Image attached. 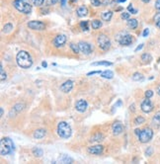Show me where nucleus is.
<instances>
[{
    "instance_id": "1",
    "label": "nucleus",
    "mask_w": 160,
    "mask_h": 164,
    "mask_svg": "<svg viewBox=\"0 0 160 164\" xmlns=\"http://www.w3.org/2000/svg\"><path fill=\"white\" fill-rule=\"evenodd\" d=\"M16 61L21 68H30L33 65V59L31 54L26 50H20L16 55Z\"/></svg>"
},
{
    "instance_id": "2",
    "label": "nucleus",
    "mask_w": 160,
    "mask_h": 164,
    "mask_svg": "<svg viewBox=\"0 0 160 164\" xmlns=\"http://www.w3.org/2000/svg\"><path fill=\"white\" fill-rule=\"evenodd\" d=\"M13 6L19 12L24 14H30L32 11V4L30 0H14Z\"/></svg>"
},
{
    "instance_id": "3",
    "label": "nucleus",
    "mask_w": 160,
    "mask_h": 164,
    "mask_svg": "<svg viewBox=\"0 0 160 164\" xmlns=\"http://www.w3.org/2000/svg\"><path fill=\"white\" fill-rule=\"evenodd\" d=\"M14 150V143L9 137H3L0 141V153L1 155H8Z\"/></svg>"
},
{
    "instance_id": "4",
    "label": "nucleus",
    "mask_w": 160,
    "mask_h": 164,
    "mask_svg": "<svg viewBox=\"0 0 160 164\" xmlns=\"http://www.w3.org/2000/svg\"><path fill=\"white\" fill-rule=\"evenodd\" d=\"M57 134L62 139L70 137L71 134H72V130H71L70 125L66 122H60L57 125Z\"/></svg>"
},
{
    "instance_id": "5",
    "label": "nucleus",
    "mask_w": 160,
    "mask_h": 164,
    "mask_svg": "<svg viewBox=\"0 0 160 164\" xmlns=\"http://www.w3.org/2000/svg\"><path fill=\"white\" fill-rule=\"evenodd\" d=\"M137 136H138V141L141 142V143H147L153 137V131L150 127H145L142 131H140L139 134Z\"/></svg>"
},
{
    "instance_id": "6",
    "label": "nucleus",
    "mask_w": 160,
    "mask_h": 164,
    "mask_svg": "<svg viewBox=\"0 0 160 164\" xmlns=\"http://www.w3.org/2000/svg\"><path fill=\"white\" fill-rule=\"evenodd\" d=\"M97 44L98 47L103 50H108L111 48V41L108 36H106L105 34H100L97 38Z\"/></svg>"
},
{
    "instance_id": "7",
    "label": "nucleus",
    "mask_w": 160,
    "mask_h": 164,
    "mask_svg": "<svg viewBox=\"0 0 160 164\" xmlns=\"http://www.w3.org/2000/svg\"><path fill=\"white\" fill-rule=\"evenodd\" d=\"M140 108H141V111L144 113H150L152 112V110H153L154 106L152 104L151 100H150V98H146L145 97L144 100L141 102V105H140Z\"/></svg>"
},
{
    "instance_id": "8",
    "label": "nucleus",
    "mask_w": 160,
    "mask_h": 164,
    "mask_svg": "<svg viewBox=\"0 0 160 164\" xmlns=\"http://www.w3.org/2000/svg\"><path fill=\"white\" fill-rule=\"evenodd\" d=\"M28 27L35 31H43L46 29V25L41 21H30L28 23Z\"/></svg>"
},
{
    "instance_id": "9",
    "label": "nucleus",
    "mask_w": 160,
    "mask_h": 164,
    "mask_svg": "<svg viewBox=\"0 0 160 164\" xmlns=\"http://www.w3.org/2000/svg\"><path fill=\"white\" fill-rule=\"evenodd\" d=\"M117 40H118V42L120 43V45H130L133 43V36L130 35V34H125V35L118 38Z\"/></svg>"
},
{
    "instance_id": "10",
    "label": "nucleus",
    "mask_w": 160,
    "mask_h": 164,
    "mask_svg": "<svg viewBox=\"0 0 160 164\" xmlns=\"http://www.w3.org/2000/svg\"><path fill=\"white\" fill-rule=\"evenodd\" d=\"M79 50H80V52H82L83 54H90L92 52V47L89 43H85V42H80L79 44Z\"/></svg>"
},
{
    "instance_id": "11",
    "label": "nucleus",
    "mask_w": 160,
    "mask_h": 164,
    "mask_svg": "<svg viewBox=\"0 0 160 164\" xmlns=\"http://www.w3.org/2000/svg\"><path fill=\"white\" fill-rule=\"evenodd\" d=\"M66 36L65 35H57L56 38L54 39V45L56 48H61L63 47L64 44L66 43Z\"/></svg>"
},
{
    "instance_id": "12",
    "label": "nucleus",
    "mask_w": 160,
    "mask_h": 164,
    "mask_svg": "<svg viewBox=\"0 0 160 164\" xmlns=\"http://www.w3.org/2000/svg\"><path fill=\"white\" fill-rule=\"evenodd\" d=\"M88 108V103L86 102L84 99H79L75 103V109L80 113H84Z\"/></svg>"
},
{
    "instance_id": "13",
    "label": "nucleus",
    "mask_w": 160,
    "mask_h": 164,
    "mask_svg": "<svg viewBox=\"0 0 160 164\" xmlns=\"http://www.w3.org/2000/svg\"><path fill=\"white\" fill-rule=\"evenodd\" d=\"M104 150V146L101 145V144H96V145H92L89 146L87 149V151L90 154H95V155H99L103 152Z\"/></svg>"
},
{
    "instance_id": "14",
    "label": "nucleus",
    "mask_w": 160,
    "mask_h": 164,
    "mask_svg": "<svg viewBox=\"0 0 160 164\" xmlns=\"http://www.w3.org/2000/svg\"><path fill=\"white\" fill-rule=\"evenodd\" d=\"M73 84H74V83H73L72 80H67V81H65L64 83L61 84L60 90L62 91L63 93H69L71 90H72Z\"/></svg>"
},
{
    "instance_id": "15",
    "label": "nucleus",
    "mask_w": 160,
    "mask_h": 164,
    "mask_svg": "<svg viewBox=\"0 0 160 164\" xmlns=\"http://www.w3.org/2000/svg\"><path fill=\"white\" fill-rule=\"evenodd\" d=\"M112 131H113V134H115V136H119V134H121L124 131L123 126H122L121 123L115 122L113 124V126H112Z\"/></svg>"
},
{
    "instance_id": "16",
    "label": "nucleus",
    "mask_w": 160,
    "mask_h": 164,
    "mask_svg": "<svg viewBox=\"0 0 160 164\" xmlns=\"http://www.w3.org/2000/svg\"><path fill=\"white\" fill-rule=\"evenodd\" d=\"M47 134V131L44 129H38L36 130V131L34 132V134H33V136L35 137V139H43V137H45Z\"/></svg>"
},
{
    "instance_id": "17",
    "label": "nucleus",
    "mask_w": 160,
    "mask_h": 164,
    "mask_svg": "<svg viewBox=\"0 0 160 164\" xmlns=\"http://www.w3.org/2000/svg\"><path fill=\"white\" fill-rule=\"evenodd\" d=\"M151 124L155 129H158L160 127V111H158V112L153 116L152 121H151Z\"/></svg>"
},
{
    "instance_id": "18",
    "label": "nucleus",
    "mask_w": 160,
    "mask_h": 164,
    "mask_svg": "<svg viewBox=\"0 0 160 164\" xmlns=\"http://www.w3.org/2000/svg\"><path fill=\"white\" fill-rule=\"evenodd\" d=\"M76 13H77V16L78 17H84L88 14V9L86 6H80L77 8L76 10Z\"/></svg>"
},
{
    "instance_id": "19",
    "label": "nucleus",
    "mask_w": 160,
    "mask_h": 164,
    "mask_svg": "<svg viewBox=\"0 0 160 164\" xmlns=\"http://www.w3.org/2000/svg\"><path fill=\"white\" fill-rule=\"evenodd\" d=\"M113 17V12L112 11H105L101 14V18L103 21H106V22H109L110 20Z\"/></svg>"
},
{
    "instance_id": "20",
    "label": "nucleus",
    "mask_w": 160,
    "mask_h": 164,
    "mask_svg": "<svg viewBox=\"0 0 160 164\" xmlns=\"http://www.w3.org/2000/svg\"><path fill=\"white\" fill-rule=\"evenodd\" d=\"M104 139V136L101 134V132H97L93 136L91 139H90V141L91 142H96V141H101Z\"/></svg>"
},
{
    "instance_id": "21",
    "label": "nucleus",
    "mask_w": 160,
    "mask_h": 164,
    "mask_svg": "<svg viewBox=\"0 0 160 164\" xmlns=\"http://www.w3.org/2000/svg\"><path fill=\"white\" fill-rule=\"evenodd\" d=\"M151 60H152V57H151V54H147V52H145V54H143L141 55V61L144 64L149 63Z\"/></svg>"
},
{
    "instance_id": "22",
    "label": "nucleus",
    "mask_w": 160,
    "mask_h": 164,
    "mask_svg": "<svg viewBox=\"0 0 160 164\" xmlns=\"http://www.w3.org/2000/svg\"><path fill=\"white\" fill-rule=\"evenodd\" d=\"M101 76L106 79H112L114 77V72L112 70H108V69H107V70L105 71H102Z\"/></svg>"
},
{
    "instance_id": "23",
    "label": "nucleus",
    "mask_w": 160,
    "mask_h": 164,
    "mask_svg": "<svg viewBox=\"0 0 160 164\" xmlns=\"http://www.w3.org/2000/svg\"><path fill=\"white\" fill-rule=\"evenodd\" d=\"M137 25H138V22H137V19H128V26L130 29H133V30L137 29Z\"/></svg>"
},
{
    "instance_id": "24",
    "label": "nucleus",
    "mask_w": 160,
    "mask_h": 164,
    "mask_svg": "<svg viewBox=\"0 0 160 164\" xmlns=\"http://www.w3.org/2000/svg\"><path fill=\"white\" fill-rule=\"evenodd\" d=\"M93 66H96V65H105V66H111L113 65L112 62L108 61V60H103V61H97V62H93L91 64Z\"/></svg>"
},
{
    "instance_id": "25",
    "label": "nucleus",
    "mask_w": 160,
    "mask_h": 164,
    "mask_svg": "<svg viewBox=\"0 0 160 164\" xmlns=\"http://www.w3.org/2000/svg\"><path fill=\"white\" fill-rule=\"evenodd\" d=\"M91 26H92V29H94V30H98V29H100L102 27V22L100 20H98V19H95V20L92 21Z\"/></svg>"
},
{
    "instance_id": "26",
    "label": "nucleus",
    "mask_w": 160,
    "mask_h": 164,
    "mask_svg": "<svg viewBox=\"0 0 160 164\" xmlns=\"http://www.w3.org/2000/svg\"><path fill=\"white\" fill-rule=\"evenodd\" d=\"M143 75L141 73H139V72H135V73L133 74V76H132V79L133 81H141L143 80Z\"/></svg>"
},
{
    "instance_id": "27",
    "label": "nucleus",
    "mask_w": 160,
    "mask_h": 164,
    "mask_svg": "<svg viewBox=\"0 0 160 164\" xmlns=\"http://www.w3.org/2000/svg\"><path fill=\"white\" fill-rule=\"evenodd\" d=\"M145 122V119L143 117H141V116H138V117H137L135 119V121H133V123H135V125H137V126H138V125H141L143 124V123Z\"/></svg>"
},
{
    "instance_id": "28",
    "label": "nucleus",
    "mask_w": 160,
    "mask_h": 164,
    "mask_svg": "<svg viewBox=\"0 0 160 164\" xmlns=\"http://www.w3.org/2000/svg\"><path fill=\"white\" fill-rule=\"evenodd\" d=\"M69 47H70V49L72 50V52H74V54H79V52H80V50H79V45H75V44H73V43H71L70 45H69Z\"/></svg>"
},
{
    "instance_id": "29",
    "label": "nucleus",
    "mask_w": 160,
    "mask_h": 164,
    "mask_svg": "<svg viewBox=\"0 0 160 164\" xmlns=\"http://www.w3.org/2000/svg\"><path fill=\"white\" fill-rule=\"evenodd\" d=\"M33 153H34V155H36V156H42L43 154H44V151L42 150V149L41 148H39V147H35L34 149H33Z\"/></svg>"
},
{
    "instance_id": "30",
    "label": "nucleus",
    "mask_w": 160,
    "mask_h": 164,
    "mask_svg": "<svg viewBox=\"0 0 160 164\" xmlns=\"http://www.w3.org/2000/svg\"><path fill=\"white\" fill-rule=\"evenodd\" d=\"M0 72H1V77H0L1 81L2 82L5 81L7 78V74H6V72L4 71V68H3V66H2V64H1V66H0Z\"/></svg>"
},
{
    "instance_id": "31",
    "label": "nucleus",
    "mask_w": 160,
    "mask_h": 164,
    "mask_svg": "<svg viewBox=\"0 0 160 164\" xmlns=\"http://www.w3.org/2000/svg\"><path fill=\"white\" fill-rule=\"evenodd\" d=\"M24 107H25V104H21V103H19V104H16L15 106H14V108H13V110H15L16 112H21L23 109H24Z\"/></svg>"
},
{
    "instance_id": "32",
    "label": "nucleus",
    "mask_w": 160,
    "mask_h": 164,
    "mask_svg": "<svg viewBox=\"0 0 160 164\" xmlns=\"http://www.w3.org/2000/svg\"><path fill=\"white\" fill-rule=\"evenodd\" d=\"M13 29V26H12L11 23H7L5 24V26L3 27V32L4 33H9L10 31Z\"/></svg>"
},
{
    "instance_id": "33",
    "label": "nucleus",
    "mask_w": 160,
    "mask_h": 164,
    "mask_svg": "<svg viewBox=\"0 0 160 164\" xmlns=\"http://www.w3.org/2000/svg\"><path fill=\"white\" fill-rule=\"evenodd\" d=\"M80 28L82 29V31H88L89 26H88V21H82L80 23Z\"/></svg>"
},
{
    "instance_id": "34",
    "label": "nucleus",
    "mask_w": 160,
    "mask_h": 164,
    "mask_svg": "<svg viewBox=\"0 0 160 164\" xmlns=\"http://www.w3.org/2000/svg\"><path fill=\"white\" fill-rule=\"evenodd\" d=\"M32 1V3L34 4L35 6H37V7H41L44 4V2H45V0H31Z\"/></svg>"
},
{
    "instance_id": "35",
    "label": "nucleus",
    "mask_w": 160,
    "mask_h": 164,
    "mask_svg": "<svg viewBox=\"0 0 160 164\" xmlns=\"http://www.w3.org/2000/svg\"><path fill=\"white\" fill-rule=\"evenodd\" d=\"M121 18L123 19V20H128V19H130V13H128V12H123V13L121 14Z\"/></svg>"
},
{
    "instance_id": "36",
    "label": "nucleus",
    "mask_w": 160,
    "mask_h": 164,
    "mask_svg": "<svg viewBox=\"0 0 160 164\" xmlns=\"http://www.w3.org/2000/svg\"><path fill=\"white\" fill-rule=\"evenodd\" d=\"M128 12H130V13H133V14H137V10L133 8V4H130V5L128 6Z\"/></svg>"
},
{
    "instance_id": "37",
    "label": "nucleus",
    "mask_w": 160,
    "mask_h": 164,
    "mask_svg": "<svg viewBox=\"0 0 160 164\" xmlns=\"http://www.w3.org/2000/svg\"><path fill=\"white\" fill-rule=\"evenodd\" d=\"M61 162H63V163H68V162H73V159H71L70 157H67L66 155H64L63 156V159H61Z\"/></svg>"
},
{
    "instance_id": "38",
    "label": "nucleus",
    "mask_w": 160,
    "mask_h": 164,
    "mask_svg": "<svg viewBox=\"0 0 160 164\" xmlns=\"http://www.w3.org/2000/svg\"><path fill=\"white\" fill-rule=\"evenodd\" d=\"M58 0H47V6H54L57 3Z\"/></svg>"
},
{
    "instance_id": "39",
    "label": "nucleus",
    "mask_w": 160,
    "mask_h": 164,
    "mask_svg": "<svg viewBox=\"0 0 160 164\" xmlns=\"http://www.w3.org/2000/svg\"><path fill=\"white\" fill-rule=\"evenodd\" d=\"M91 3H92V5L93 6H95V7H98V6H100L102 4V2L100 1V0H91Z\"/></svg>"
},
{
    "instance_id": "40",
    "label": "nucleus",
    "mask_w": 160,
    "mask_h": 164,
    "mask_svg": "<svg viewBox=\"0 0 160 164\" xmlns=\"http://www.w3.org/2000/svg\"><path fill=\"white\" fill-rule=\"evenodd\" d=\"M144 94H145V97H146V98H151L152 96H153V91H152V90H146Z\"/></svg>"
},
{
    "instance_id": "41",
    "label": "nucleus",
    "mask_w": 160,
    "mask_h": 164,
    "mask_svg": "<svg viewBox=\"0 0 160 164\" xmlns=\"http://www.w3.org/2000/svg\"><path fill=\"white\" fill-rule=\"evenodd\" d=\"M152 153H153V149H152V147H148L145 150V154H146L147 156H151Z\"/></svg>"
},
{
    "instance_id": "42",
    "label": "nucleus",
    "mask_w": 160,
    "mask_h": 164,
    "mask_svg": "<svg viewBox=\"0 0 160 164\" xmlns=\"http://www.w3.org/2000/svg\"><path fill=\"white\" fill-rule=\"evenodd\" d=\"M153 21L155 23H157L158 22V21H160V12H158V13H156L154 15V17H153Z\"/></svg>"
},
{
    "instance_id": "43",
    "label": "nucleus",
    "mask_w": 160,
    "mask_h": 164,
    "mask_svg": "<svg viewBox=\"0 0 160 164\" xmlns=\"http://www.w3.org/2000/svg\"><path fill=\"white\" fill-rule=\"evenodd\" d=\"M102 71H91V72H88L87 75L90 76V75H94V74H101Z\"/></svg>"
},
{
    "instance_id": "44",
    "label": "nucleus",
    "mask_w": 160,
    "mask_h": 164,
    "mask_svg": "<svg viewBox=\"0 0 160 164\" xmlns=\"http://www.w3.org/2000/svg\"><path fill=\"white\" fill-rule=\"evenodd\" d=\"M155 9L160 11V0H156L155 1Z\"/></svg>"
},
{
    "instance_id": "45",
    "label": "nucleus",
    "mask_w": 160,
    "mask_h": 164,
    "mask_svg": "<svg viewBox=\"0 0 160 164\" xmlns=\"http://www.w3.org/2000/svg\"><path fill=\"white\" fill-rule=\"evenodd\" d=\"M148 34H149V30L148 29H144V31H143V33H142V37H147L148 36Z\"/></svg>"
},
{
    "instance_id": "46",
    "label": "nucleus",
    "mask_w": 160,
    "mask_h": 164,
    "mask_svg": "<svg viewBox=\"0 0 160 164\" xmlns=\"http://www.w3.org/2000/svg\"><path fill=\"white\" fill-rule=\"evenodd\" d=\"M142 48H143V44H141V45H138V47L137 48V49H135V52H138V50H141V49H142Z\"/></svg>"
},
{
    "instance_id": "47",
    "label": "nucleus",
    "mask_w": 160,
    "mask_h": 164,
    "mask_svg": "<svg viewBox=\"0 0 160 164\" xmlns=\"http://www.w3.org/2000/svg\"><path fill=\"white\" fill-rule=\"evenodd\" d=\"M65 3H66V0H60V4H61V6H62V7L65 6Z\"/></svg>"
},
{
    "instance_id": "48",
    "label": "nucleus",
    "mask_w": 160,
    "mask_h": 164,
    "mask_svg": "<svg viewBox=\"0 0 160 164\" xmlns=\"http://www.w3.org/2000/svg\"><path fill=\"white\" fill-rule=\"evenodd\" d=\"M42 66H43V67H45V68H46V67L47 66V63L46 61H43V62H42Z\"/></svg>"
},
{
    "instance_id": "49",
    "label": "nucleus",
    "mask_w": 160,
    "mask_h": 164,
    "mask_svg": "<svg viewBox=\"0 0 160 164\" xmlns=\"http://www.w3.org/2000/svg\"><path fill=\"white\" fill-rule=\"evenodd\" d=\"M126 0H116L117 3H124V2H126Z\"/></svg>"
},
{
    "instance_id": "50",
    "label": "nucleus",
    "mask_w": 160,
    "mask_h": 164,
    "mask_svg": "<svg viewBox=\"0 0 160 164\" xmlns=\"http://www.w3.org/2000/svg\"><path fill=\"white\" fill-rule=\"evenodd\" d=\"M156 92H157V94H158V95L160 96V85L156 88Z\"/></svg>"
},
{
    "instance_id": "51",
    "label": "nucleus",
    "mask_w": 160,
    "mask_h": 164,
    "mask_svg": "<svg viewBox=\"0 0 160 164\" xmlns=\"http://www.w3.org/2000/svg\"><path fill=\"white\" fill-rule=\"evenodd\" d=\"M135 134H137V136H138V134H139V132H140V130L137 129V130L135 131Z\"/></svg>"
},
{
    "instance_id": "52",
    "label": "nucleus",
    "mask_w": 160,
    "mask_h": 164,
    "mask_svg": "<svg viewBox=\"0 0 160 164\" xmlns=\"http://www.w3.org/2000/svg\"><path fill=\"white\" fill-rule=\"evenodd\" d=\"M141 1L143 2V3H149L151 0H141Z\"/></svg>"
},
{
    "instance_id": "53",
    "label": "nucleus",
    "mask_w": 160,
    "mask_h": 164,
    "mask_svg": "<svg viewBox=\"0 0 160 164\" xmlns=\"http://www.w3.org/2000/svg\"><path fill=\"white\" fill-rule=\"evenodd\" d=\"M155 24H156V27L158 28V29H160V21H158V22L155 23Z\"/></svg>"
},
{
    "instance_id": "54",
    "label": "nucleus",
    "mask_w": 160,
    "mask_h": 164,
    "mask_svg": "<svg viewBox=\"0 0 160 164\" xmlns=\"http://www.w3.org/2000/svg\"><path fill=\"white\" fill-rule=\"evenodd\" d=\"M3 114H4V111H3V108H1V117H2V116H3Z\"/></svg>"
},
{
    "instance_id": "55",
    "label": "nucleus",
    "mask_w": 160,
    "mask_h": 164,
    "mask_svg": "<svg viewBox=\"0 0 160 164\" xmlns=\"http://www.w3.org/2000/svg\"><path fill=\"white\" fill-rule=\"evenodd\" d=\"M76 0H69V2H70V3H73V2H75Z\"/></svg>"
}]
</instances>
